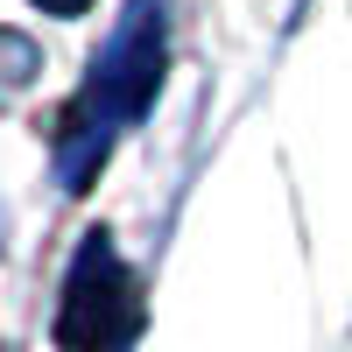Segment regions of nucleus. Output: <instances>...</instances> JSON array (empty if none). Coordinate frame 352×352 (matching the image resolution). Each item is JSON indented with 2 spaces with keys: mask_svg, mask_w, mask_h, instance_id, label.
Instances as JSON below:
<instances>
[{
  "mask_svg": "<svg viewBox=\"0 0 352 352\" xmlns=\"http://www.w3.org/2000/svg\"><path fill=\"white\" fill-rule=\"evenodd\" d=\"M162 56H169L162 0H127V14L113 28V43L99 50L85 92L64 106V120H56V176H64V190L92 184V169L113 155V141L148 113L155 85H162Z\"/></svg>",
  "mask_w": 352,
  "mask_h": 352,
  "instance_id": "f257e3e1",
  "label": "nucleus"
},
{
  "mask_svg": "<svg viewBox=\"0 0 352 352\" xmlns=\"http://www.w3.org/2000/svg\"><path fill=\"white\" fill-rule=\"evenodd\" d=\"M127 324H134L127 268H120L106 232H92L64 275V296H56V345L64 352H113L127 338Z\"/></svg>",
  "mask_w": 352,
  "mask_h": 352,
  "instance_id": "f03ea898",
  "label": "nucleus"
}]
</instances>
